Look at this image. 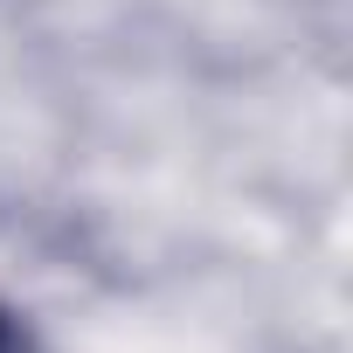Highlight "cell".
Listing matches in <instances>:
<instances>
[{
  "mask_svg": "<svg viewBox=\"0 0 353 353\" xmlns=\"http://www.w3.org/2000/svg\"><path fill=\"white\" fill-rule=\"evenodd\" d=\"M0 353H35V332H28L8 305H0Z\"/></svg>",
  "mask_w": 353,
  "mask_h": 353,
  "instance_id": "cell-1",
  "label": "cell"
}]
</instances>
